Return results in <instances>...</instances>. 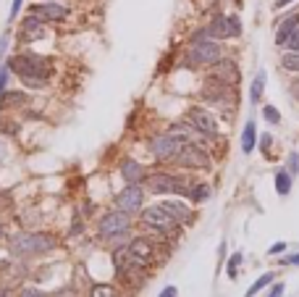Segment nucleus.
Instances as JSON below:
<instances>
[{"label": "nucleus", "mask_w": 299, "mask_h": 297, "mask_svg": "<svg viewBox=\"0 0 299 297\" xmlns=\"http://www.w3.org/2000/svg\"><path fill=\"white\" fill-rule=\"evenodd\" d=\"M0 237H3V226H0Z\"/></svg>", "instance_id": "obj_41"}, {"label": "nucleus", "mask_w": 299, "mask_h": 297, "mask_svg": "<svg viewBox=\"0 0 299 297\" xmlns=\"http://www.w3.org/2000/svg\"><path fill=\"white\" fill-rule=\"evenodd\" d=\"M189 124H192L200 134H208V137L218 134V121L205 111V108H192V111H189Z\"/></svg>", "instance_id": "obj_9"}, {"label": "nucleus", "mask_w": 299, "mask_h": 297, "mask_svg": "<svg viewBox=\"0 0 299 297\" xmlns=\"http://www.w3.org/2000/svg\"><path fill=\"white\" fill-rule=\"evenodd\" d=\"M262 92H265V71H260L255 76V82H252V103H260Z\"/></svg>", "instance_id": "obj_20"}, {"label": "nucleus", "mask_w": 299, "mask_h": 297, "mask_svg": "<svg viewBox=\"0 0 299 297\" xmlns=\"http://www.w3.org/2000/svg\"><path fill=\"white\" fill-rule=\"evenodd\" d=\"M286 3H291V0H278V8H281V6H286Z\"/></svg>", "instance_id": "obj_40"}, {"label": "nucleus", "mask_w": 299, "mask_h": 297, "mask_svg": "<svg viewBox=\"0 0 299 297\" xmlns=\"http://www.w3.org/2000/svg\"><path fill=\"white\" fill-rule=\"evenodd\" d=\"M21 297H45L40 289H31V287H26L24 292H21Z\"/></svg>", "instance_id": "obj_32"}, {"label": "nucleus", "mask_w": 299, "mask_h": 297, "mask_svg": "<svg viewBox=\"0 0 299 297\" xmlns=\"http://www.w3.org/2000/svg\"><path fill=\"white\" fill-rule=\"evenodd\" d=\"M160 297H176V287H165V292H160Z\"/></svg>", "instance_id": "obj_36"}, {"label": "nucleus", "mask_w": 299, "mask_h": 297, "mask_svg": "<svg viewBox=\"0 0 299 297\" xmlns=\"http://www.w3.org/2000/svg\"><path fill=\"white\" fill-rule=\"evenodd\" d=\"M131 221H129V213H123V211H113V213H108L100 218V234L103 237H116V234H123V231H129Z\"/></svg>", "instance_id": "obj_6"}, {"label": "nucleus", "mask_w": 299, "mask_h": 297, "mask_svg": "<svg viewBox=\"0 0 299 297\" xmlns=\"http://www.w3.org/2000/svg\"><path fill=\"white\" fill-rule=\"evenodd\" d=\"M147 190L155 195H168V192L186 195V184L171 174H152V176H147Z\"/></svg>", "instance_id": "obj_4"}, {"label": "nucleus", "mask_w": 299, "mask_h": 297, "mask_svg": "<svg viewBox=\"0 0 299 297\" xmlns=\"http://www.w3.org/2000/svg\"><path fill=\"white\" fill-rule=\"evenodd\" d=\"M6 79H8V66L0 69V92H6Z\"/></svg>", "instance_id": "obj_30"}, {"label": "nucleus", "mask_w": 299, "mask_h": 297, "mask_svg": "<svg viewBox=\"0 0 299 297\" xmlns=\"http://www.w3.org/2000/svg\"><path fill=\"white\" fill-rule=\"evenodd\" d=\"M215 79L226 82V84H234L236 79H239V74H236V66L231 64V61H220L218 69H215Z\"/></svg>", "instance_id": "obj_17"}, {"label": "nucleus", "mask_w": 299, "mask_h": 297, "mask_svg": "<svg viewBox=\"0 0 299 297\" xmlns=\"http://www.w3.org/2000/svg\"><path fill=\"white\" fill-rule=\"evenodd\" d=\"M181 139H176L173 134H163V137H155L152 139V153L155 158H176V153L181 150Z\"/></svg>", "instance_id": "obj_10"}, {"label": "nucleus", "mask_w": 299, "mask_h": 297, "mask_svg": "<svg viewBox=\"0 0 299 297\" xmlns=\"http://www.w3.org/2000/svg\"><path fill=\"white\" fill-rule=\"evenodd\" d=\"M281 66H283V69H289V71H299V53L289 50L286 55L281 58Z\"/></svg>", "instance_id": "obj_23"}, {"label": "nucleus", "mask_w": 299, "mask_h": 297, "mask_svg": "<svg viewBox=\"0 0 299 297\" xmlns=\"http://www.w3.org/2000/svg\"><path fill=\"white\" fill-rule=\"evenodd\" d=\"M208 195H210V190H208L205 184H200V187H194V190H192V197H194V200H205Z\"/></svg>", "instance_id": "obj_27"}, {"label": "nucleus", "mask_w": 299, "mask_h": 297, "mask_svg": "<svg viewBox=\"0 0 299 297\" xmlns=\"http://www.w3.org/2000/svg\"><path fill=\"white\" fill-rule=\"evenodd\" d=\"M283 250H286V242H276L271 247V255H278V253H283Z\"/></svg>", "instance_id": "obj_33"}, {"label": "nucleus", "mask_w": 299, "mask_h": 297, "mask_svg": "<svg viewBox=\"0 0 299 297\" xmlns=\"http://www.w3.org/2000/svg\"><path fill=\"white\" fill-rule=\"evenodd\" d=\"M271 281H273V274H265V276H260V279L255 281V284H252V287L247 289V297H255L260 289H265L268 284H271Z\"/></svg>", "instance_id": "obj_22"}, {"label": "nucleus", "mask_w": 299, "mask_h": 297, "mask_svg": "<svg viewBox=\"0 0 299 297\" xmlns=\"http://www.w3.org/2000/svg\"><path fill=\"white\" fill-rule=\"evenodd\" d=\"M92 297H118V292L110 287V284H97L92 289Z\"/></svg>", "instance_id": "obj_25"}, {"label": "nucleus", "mask_w": 299, "mask_h": 297, "mask_svg": "<svg viewBox=\"0 0 299 297\" xmlns=\"http://www.w3.org/2000/svg\"><path fill=\"white\" fill-rule=\"evenodd\" d=\"M294 29H299V13H291L289 19H283V24L278 26V32H276V42L283 45L289 40V35L294 32Z\"/></svg>", "instance_id": "obj_16"}, {"label": "nucleus", "mask_w": 299, "mask_h": 297, "mask_svg": "<svg viewBox=\"0 0 299 297\" xmlns=\"http://www.w3.org/2000/svg\"><path fill=\"white\" fill-rule=\"evenodd\" d=\"M8 69H13L16 74L24 79L26 87H45L47 84V74H50V66L47 61H42L40 55H16L8 61Z\"/></svg>", "instance_id": "obj_1"}, {"label": "nucleus", "mask_w": 299, "mask_h": 297, "mask_svg": "<svg viewBox=\"0 0 299 297\" xmlns=\"http://www.w3.org/2000/svg\"><path fill=\"white\" fill-rule=\"evenodd\" d=\"M160 208L168 211L179 224H184V221H189V218H192V211H189L184 202H179V200H165V202H160Z\"/></svg>", "instance_id": "obj_14"}, {"label": "nucleus", "mask_w": 299, "mask_h": 297, "mask_svg": "<svg viewBox=\"0 0 299 297\" xmlns=\"http://www.w3.org/2000/svg\"><path fill=\"white\" fill-rule=\"evenodd\" d=\"M26 95L24 92H3V105H24Z\"/></svg>", "instance_id": "obj_24"}, {"label": "nucleus", "mask_w": 299, "mask_h": 297, "mask_svg": "<svg viewBox=\"0 0 299 297\" xmlns=\"http://www.w3.org/2000/svg\"><path fill=\"white\" fill-rule=\"evenodd\" d=\"M6 45H8V40L3 37V40H0V58H3V53H6Z\"/></svg>", "instance_id": "obj_39"}, {"label": "nucleus", "mask_w": 299, "mask_h": 297, "mask_svg": "<svg viewBox=\"0 0 299 297\" xmlns=\"http://www.w3.org/2000/svg\"><path fill=\"white\" fill-rule=\"evenodd\" d=\"M21 3H24V0H13V3H11V19L19 16V8H21Z\"/></svg>", "instance_id": "obj_31"}, {"label": "nucleus", "mask_w": 299, "mask_h": 297, "mask_svg": "<svg viewBox=\"0 0 299 297\" xmlns=\"http://www.w3.org/2000/svg\"><path fill=\"white\" fill-rule=\"evenodd\" d=\"M6 155H8V150H6V142H0V163L6 161Z\"/></svg>", "instance_id": "obj_37"}, {"label": "nucleus", "mask_w": 299, "mask_h": 297, "mask_svg": "<svg viewBox=\"0 0 299 297\" xmlns=\"http://www.w3.org/2000/svg\"><path fill=\"white\" fill-rule=\"evenodd\" d=\"M176 161L181 166H192V168H208L210 166L208 153H205L202 147H197V145H192V142L181 145V150L176 153Z\"/></svg>", "instance_id": "obj_7"}, {"label": "nucleus", "mask_w": 299, "mask_h": 297, "mask_svg": "<svg viewBox=\"0 0 299 297\" xmlns=\"http://www.w3.org/2000/svg\"><path fill=\"white\" fill-rule=\"evenodd\" d=\"M289 163H291V171L296 174V171H299V155H296V153H294L291 158H289Z\"/></svg>", "instance_id": "obj_34"}, {"label": "nucleus", "mask_w": 299, "mask_h": 297, "mask_svg": "<svg viewBox=\"0 0 299 297\" xmlns=\"http://www.w3.org/2000/svg\"><path fill=\"white\" fill-rule=\"evenodd\" d=\"M142 221H145L150 229H157V231H173L179 226V221L173 218L168 211H163L160 205H155V208H147L145 213H142Z\"/></svg>", "instance_id": "obj_5"}, {"label": "nucleus", "mask_w": 299, "mask_h": 297, "mask_svg": "<svg viewBox=\"0 0 299 297\" xmlns=\"http://www.w3.org/2000/svg\"><path fill=\"white\" fill-rule=\"evenodd\" d=\"M208 35H210V37H220V40H226V37H239V35H242V21L236 19V16H218V19L208 26Z\"/></svg>", "instance_id": "obj_8"}, {"label": "nucleus", "mask_w": 299, "mask_h": 297, "mask_svg": "<svg viewBox=\"0 0 299 297\" xmlns=\"http://www.w3.org/2000/svg\"><path fill=\"white\" fill-rule=\"evenodd\" d=\"M121 174H123V179L129 184H137L139 179H145V168H142L139 163H134V161H126L121 166Z\"/></svg>", "instance_id": "obj_18"}, {"label": "nucleus", "mask_w": 299, "mask_h": 297, "mask_svg": "<svg viewBox=\"0 0 299 297\" xmlns=\"http://www.w3.org/2000/svg\"><path fill=\"white\" fill-rule=\"evenodd\" d=\"M129 253H131V258H134L139 265H147V263L152 260V242H147L145 237L131 240V245H129Z\"/></svg>", "instance_id": "obj_13"}, {"label": "nucleus", "mask_w": 299, "mask_h": 297, "mask_svg": "<svg viewBox=\"0 0 299 297\" xmlns=\"http://www.w3.org/2000/svg\"><path fill=\"white\" fill-rule=\"evenodd\" d=\"M242 263V255H231V260H228V274L231 276H236V265Z\"/></svg>", "instance_id": "obj_29"}, {"label": "nucleus", "mask_w": 299, "mask_h": 297, "mask_svg": "<svg viewBox=\"0 0 299 297\" xmlns=\"http://www.w3.org/2000/svg\"><path fill=\"white\" fill-rule=\"evenodd\" d=\"M13 253L19 255H31V253H45V250L55 247V237L50 234H16L11 240Z\"/></svg>", "instance_id": "obj_2"}, {"label": "nucleus", "mask_w": 299, "mask_h": 297, "mask_svg": "<svg viewBox=\"0 0 299 297\" xmlns=\"http://www.w3.org/2000/svg\"><path fill=\"white\" fill-rule=\"evenodd\" d=\"M276 190H278V195H289V190H291V176L286 174V171H281V174L276 176Z\"/></svg>", "instance_id": "obj_21"}, {"label": "nucleus", "mask_w": 299, "mask_h": 297, "mask_svg": "<svg viewBox=\"0 0 299 297\" xmlns=\"http://www.w3.org/2000/svg\"><path fill=\"white\" fill-rule=\"evenodd\" d=\"M242 150L244 153L255 150V121H247V127L242 132Z\"/></svg>", "instance_id": "obj_19"}, {"label": "nucleus", "mask_w": 299, "mask_h": 297, "mask_svg": "<svg viewBox=\"0 0 299 297\" xmlns=\"http://www.w3.org/2000/svg\"><path fill=\"white\" fill-rule=\"evenodd\" d=\"M286 263H289V265H299V255H291V258H286Z\"/></svg>", "instance_id": "obj_38"}, {"label": "nucleus", "mask_w": 299, "mask_h": 297, "mask_svg": "<svg viewBox=\"0 0 299 297\" xmlns=\"http://www.w3.org/2000/svg\"><path fill=\"white\" fill-rule=\"evenodd\" d=\"M265 118H268V121H271V124H278V121H281L278 111H276V108H271V105H268V108H265Z\"/></svg>", "instance_id": "obj_28"}, {"label": "nucleus", "mask_w": 299, "mask_h": 297, "mask_svg": "<svg viewBox=\"0 0 299 297\" xmlns=\"http://www.w3.org/2000/svg\"><path fill=\"white\" fill-rule=\"evenodd\" d=\"M189 61L197 66H210V64H218L220 61V48H218V42L213 40H194L192 42V48H189Z\"/></svg>", "instance_id": "obj_3"}, {"label": "nucleus", "mask_w": 299, "mask_h": 297, "mask_svg": "<svg viewBox=\"0 0 299 297\" xmlns=\"http://www.w3.org/2000/svg\"><path fill=\"white\" fill-rule=\"evenodd\" d=\"M283 45H286V48H289V50L299 53V29H294V32L289 35V40H286V42H283Z\"/></svg>", "instance_id": "obj_26"}, {"label": "nucleus", "mask_w": 299, "mask_h": 297, "mask_svg": "<svg viewBox=\"0 0 299 297\" xmlns=\"http://www.w3.org/2000/svg\"><path fill=\"white\" fill-rule=\"evenodd\" d=\"M281 294H283V284H276V287H273V292L268 294V297H281Z\"/></svg>", "instance_id": "obj_35"}, {"label": "nucleus", "mask_w": 299, "mask_h": 297, "mask_svg": "<svg viewBox=\"0 0 299 297\" xmlns=\"http://www.w3.org/2000/svg\"><path fill=\"white\" fill-rule=\"evenodd\" d=\"M142 187L139 184H129L126 190L118 195V211H123V213H137L139 208H142Z\"/></svg>", "instance_id": "obj_11"}, {"label": "nucleus", "mask_w": 299, "mask_h": 297, "mask_svg": "<svg viewBox=\"0 0 299 297\" xmlns=\"http://www.w3.org/2000/svg\"><path fill=\"white\" fill-rule=\"evenodd\" d=\"M45 35V29H42V24L37 21V16L31 13V16L21 24V37L26 40V42H31V40H40Z\"/></svg>", "instance_id": "obj_15"}, {"label": "nucleus", "mask_w": 299, "mask_h": 297, "mask_svg": "<svg viewBox=\"0 0 299 297\" xmlns=\"http://www.w3.org/2000/svg\"><path fill=\"white\" fill-rule=\"evenodd\" d=\"M31 13H35L37 19H45V21H63L69 16V11L60 3H40V6L31 8Z\"/></svg>", "instance_id": "obj_12"}]
</instances>
